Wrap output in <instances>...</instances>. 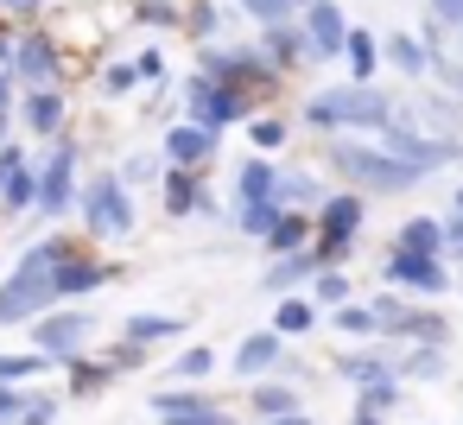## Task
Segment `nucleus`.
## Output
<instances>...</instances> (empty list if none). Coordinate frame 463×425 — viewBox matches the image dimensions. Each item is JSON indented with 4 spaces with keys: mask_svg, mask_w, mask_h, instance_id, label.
<instances>
[{
    "mask_svg": "<svg viewBox=\"0 0 463 425\" xmlns=\"http://www.w3.org/2000/svg\"><path fill=\"white\" fill-rule=\"evenodd\" d=\"M64 254H71V241L64 235H45V241H33L14 260V273L0 279V330L39 324L45 311H58V260Z\"/></svg>",
    "mask_w": 463,
    "mask_h": 425,
    "instance_id": "f257e3e1",
    "label": "nucleus"
},
{
    "mask_svg": "<svg viewBox=\"0 0 463 425\" xmlns=\"http://www.w3.org/2000/svg\"><path fill=\"white\" fill-rule=\"evenodd\" d=\"M387 115H393V102H387L374 83L324 90V96H311V109H305L311 128H387Z\"/></svg>",
    "mask_w": 463,
    "mask_h": 425,
    "instance_id": "f03ea898",
    "label": "nucleus"
},
{
    "mask_svg": "<svg viewBox=\"0 0 463 425\" xmlns=\"http://www.w3.org/2000/svg\"><path fill=\"white\" fill-rule=\"evenodd\" d=\"M330 165H336L349 184H362V191H381V197H387V191H412V184L425 178L419 165H406V159H393V153H374V146H349V140L330 153Z\"/></svg>",
    "mask_w": 463,
    "mask_h": 425,
    "instance_id": "7ed1b4c3",
    "label": "nucleus"
},
{
    "mask_svg": "<svg viewBox=\"0 0 463 425\" xmlns=\"http://www.w3.org/2000/svg\"><path fill=\"white\" fill-rule=\"evenodd\" d=\"M33 172H39L33 210H39L45 222H64V216L77 210V140H52L45 159H33Z\"/></svg>",
    "mask_w": 463,
    "mask_h": 425,
    "instance_id": "20e7f679",
    "label": "nucleus"
},
{
    "mask_svg": "<svg viewBox=\"0 0 463 425\" xmlns=\"http://www.w3.org/2000/svg\"><path fill=\"white\" fill-rule=\"evenodd\" d=\"M77 210H83V229H90L96 241H115V235L134 229V197H128V184H121L115 172H96V178L77 191Z\"/></svg>",
    "mask_w": 463,
    "mask_h": 425,
    "instance_id": "39448f33",
    "label": "nucleus"
},
{
    "mask_svg": "<svg viewBox=\"0 0 463 425\" xmlns=\"http://www.w3.org/2000/svg\"><path fill=\"white\" fill-rule=\"evenodd\" d=\"M90 311H77V305H58V311H45L39 324H26V343H33V355H45V362H77L83 355V343H90Z\"/></svg>",
    "mask_w": 463,
    "mask_h": 425,
    "instance_id": "423d86ee",
    "label": "nucleus"
},
{
    "mask_svg": "<svg viewBox=\"0 0 463 425\" xmlns=\"http://www.w3.org/2000/svg\"><path fill=\"white\" fill-rule=\"evenodd\" d=\"M7 71H14V83H26V90H58V77H64V52H58V39H45V33H20Z\"/></svg>",
    "mask_w": 463,
    "mask_h": 425,
    "instance_id": "0eeeda50",
    "label": "nucleus"
},
{
    "mask_svg": "<svg viewBox=\"0 0 463 425\" xmlns=\"http://www.w3.org/2000/svg\"><path fill=\"white\" fill-rule=\"evenodd\" d=\"M184 109H191V128H203V134H222L229 121H241L248 115V96H235V90H222V83H210L203 71L184 83Z\"/></svg>",
    "mask_w": 463,
    "mask_h": 425,
    "instance_id": "6e6552de",
    "label": "nucleus"
},
{
    "mask_svg": "<svg viewBox=\"0 0 463 425\" xmlns=\"http://www.w3.org/2000/svg\"><path fill=\"white\" fill-rule=\"evenodd\" d=\"M33 197H39L33 153L7 140V146H0V210H7V216H20V210H33Z\"/></svg>",
    "mask_w": 463,
    "mask_h": 425,
    "instance_id": "1a4fd4ad",
    "label": "nucleus"
},
{
    "mask_svg": "<svg viewBox=\"0 0 463 425\" xmlns=\"http://www.w3.org/2000/svg\"><path fill=\"white\" fill-rule=\"evenodd\" d=\"M355 229H362V203H355V197H330V203H324V216H317V248H311V254H317V267H324V260H336V254L355 241Z\"/></svg>",
    "mask_w": 463,
    "mask_h": 425,
    "instance_id": "9d476101",
    "label": "nucleus"
},
{
    "mask_svg": "<svg viewBox=\"0 0 463 425\" xmlns=\"http://www.w3.org/2000/svg\"><path fill=\"white\" fill-rule=\"evenodd\" d=\"M153 412H159L165 425H229V412H222L216 400L191 393V387H165V393H153Z\"/></svg>",
    "mask_w": 463,
    "mask_h": 425,
    "instance_id": "9b49d317",
    "label": "nucleus"
},
{
    "mask_svg": "<svg viewBox=\"0 0 463 425\" xmlns=\"http://www.w3.org/2000/svg\"><path fill=\"white\" fill-rule=\"evenodd\" d=\"M20 128L33 140H64V90H26L20 96Z\"/></svg>",
    "mask_w": 463,
    "mask_h": 425,
    "instance_id": "f8f14e48",
    "label": "nucleus"
},
{
    "mask_svg": "<svg viewBox=\"0 0 463 425\" xmlns=\"http://www.w3.org/2000/svg\"><path fill=\"white\" fill-rule=\"evenodd\" d=\"M109 279H115V267H102L96 254L71 248V254L58 260V305H64V298H90V292H102Z\"/></svg>",
    "mask_w": 463,
    "mask_h": 425,
    "instance_id": "ddd939ff",
    "label": "nucleus"
},
{
    "mask_svg": "<svg viewBox=\"0 0 463 425\" xmlns=\"http://www.w3.org/2000/svg\"><path fill=\"white\" fill-rule=\"evenodd\" d=\"M305 45H311L317 58H336V52L349 45V26H343V7H336V0H311V7H305Z\"/></svg>",
    "mask_w": 463,
    "mask_h": 425,
    "instance_id": "4468645a",
    "label": "nucleus"
},
{
    "mask_svg": "<svg viewBox=\"0 0 463 425\" xmlns=\"http://www.w3.org/2000/svg\"><path fill=\"white\" fill-rule=\"evenodd\" d=\"M444 267H438V254H400L393 248V260H387V286H400V292H444Z\"/></svg>",
    "mask_w": 463,
    "mask_h": 425,
    "instance_id": "2eb2a0df",
    "label": "nucleus"
},
{
    "mask_svg": "<svg viewBox=\"0 0 463 425\" xmlns=\"http://www.w3.org/2000/svg\"><path fill=\"white\" fill-rule=\"evenodd\" d=\"M210 153H216V134H203V128H191V121H178V128L165 134V165H172V172H197Z\"/></svg>",
    "mask_w": 463,
    "mask_h": 425,
    "instance_id": "dca6fc26",
    "label": "nucleus"
},
{
    "mask_svg": "<svg viewBox=\"0 0 463 425\" xmlns=\"http://www.w3.org/2000/svg\"><path fill=\"white\" fill-rule=\"evenodd\" d=\"M172 336H184V317H165V311H140V317L121 324L128 349H153V343H172Z\"/></svg>",
    "mask_w": 463,
    "mask_h": 425,
    "instance_id": "f3484780",
    "label": "nucleus"
},
{
    "mask_svg": "<svg viewBox=\"0 0 463 425\" xmlns=\"http://www.w3.org/2000/svg\"><path fill=\"white\" fill-rule=\"evenodd\" d=\"M273 184H279V172H273L267 159L241 165V178H235V197H241V210H260V203H273Z\"/></svg>",
    "mask_w": 463,
    "mask_h": 425,
    "instance_id": "a211bd4d",
    "label": "nucleus"
},
{
    "mask_svg": "<svg viewBox=\"0 0 463 425\" xmlns=\"http://www.w3.org/2000/svg\"><path fill=\"white\" fill-rule=\"evenodd\" d=\"M305 273H324V267H317V254H305V248H298V254H273V267H267V279H260V286H267V292H292Z\"/></svg>",
    "mask_w": 463,
    "mask_h": 425,
    "instance_id": "6ab92c4d",
    "label": "nucleus"
},
{
    "mask_svg": "<svg viewBox=\"0 0 463 425\" xmlns=\"http://www.w3.org/2000/svg\"><path fill=\"white\" fill-rule=\"evenodd\" d=\"M165 210H172V216H191V210H210V197H203V184H197V172H165Z\"/></svg>",
    "mask_w": 463,
    "mask_h": 425,
    "instance_id": "aec40b11",
    "label": "nucleus"
},
{
    "mask_svg": "<svg viewBox=\"0 0 463 425\" xmlns=\"http://www.w3.org/2000/svg\"><path fill=\"white\" fill-rule=\"evenodd\" d=\"M279 349H286V336L260 330V336H248V343L235 349V368H241V374H267V368L279 362Z\"/></svg>",
    "mask_w": 463,
    "mask_h": 425,
    "instance_id": "412c9836",
    "label": "nucleus"
},
{
    "mask_svg": "<svg viewBox=\"0 0 463 425\" xmlns=\"http://www.w3.org/2000/svg\"><path fill=\"white\" fill-rule=\"evenodd\" d=\"M305 235H311V222H305L298 210H279V216H273V229H267L260 241H267L273 254H298V248H305Z\"/></svg>",
    "mask_w": 463,
    "mask_h": 425,
    "instance_id": "4be33fe9",
    "label": "nucleus"
},
{
    "mask_svg": "<svg viewBox=\"0 0 463 425\" xmlns=\"http://www.w3.org/2000/svg\"><path fill=\"white\" fill-rule=\"evenodd\" d=\"M444 248V229L431 222V216H412L406 229H400V254H438Z\"/></svg>",
    "mask_w": 463,
    "mask_h": 425,
    "instance_id": "5701e85b",
    "label": "nucleus"
},
{
    "mask_svg": "<svg viewBox=\"0 0 463 425\" xmlns=\"http://www.w3.org/2000/svg\"><path fill=\"white\" fill-rule=\"evenodd\" d=\"M311 324H317V311H311L305 298H286V305L273 311V336H305Z\"/></svg>",
    "mask_w": 463,
    "mask_h": 425,
    "instance_id": "b1692460",
    "label": "nucleus"
},
{
    "mask_svg": "<svg viewBox=\"0 0 463 425\" xmlns=\"http://www.w3.org/2000/svg\"><path fill=\"white\" fill-rule=\"evenodd\" d=\"M26 374H45V355H33V349L7 355L0 349V387H26Z\"/></svg>",
    "mask_w": 463,
    "mask_h": 425,
    "instance_id": "393cba45",
    "label": "nucleus"
},
{
    "mask_svg": "<svg viewBox=\"0 0 463 425\" xmlns=\"http://www.w3.org/2000/svg\"><path fill=\"white\" fill-rule=\"evenodd\" d=\"M393 330H400V336H425V343H431V349H438V343H444V336H450V330H444V317H438V311H406V317H400V324H393Z\"/></svg>",
    "mask_w": 463,
    "mask_h": 425,
    "instance_id": "a878e982",
    "label": "nucleus"
},
{
    "mask_svg": "<svg viewBox=\"0 0 463 425\" xmlns=\"http://www.w3.org/2000/svg\"><path fill=\"white\" fill-rule=\"evenodd\" d=\"M109 381H115V368H109V362H83V355L71 362V393H102Z\"/></svg>",
    "mask_w": 463,
    "mask_h": 425,
    "instance_id": "bb28decb",
    "label": "nucleus"
},
{
    "mask_svg": "<svg viewBox=\"0 0 463 425\" xmlns=\"http://www.w3.org/2000/svg\"><path fill=\"white\" fill-rule=\"evenodd\" d=\"M254 406H260L267 419H286V412H298L292 387H279V381H260V387H254Z\"/></svg>",
    "mask_w": 463,
    "mask_h": 425,
    "instance_id": "cd10ccee",
    "label": "nucleus"
},
{
    "mask_svg": "<svg viewBox=\"0 0 463 425\" xmlns=\"http://www.w3.org/2000/svg\"><path fill=\"white\" fill-rule=\"evenodd\" d=\"M241 7H248V20H260V26H292L298 0H241Z\"/></svg>",
    "mask_w": 463,
    "mask_h": 425,
    "instance_id": "c85d7f7f",
    "label": "nucleus"
},
{
    "mask_svg": "<svg viewBox=\"0 0 463 425\" xmlns=\"http://www.w3.org/2000/svg\"><path fill=\"white\" fill-rule=\"evenodd\" d=\"M146 77H140V64L134 58H121V64H109L102 71V96H128V90H140Z\"/></svg>",
    "mask_w": 463,
    "mask_h": 425,
    "instance_id": "c756f323",
    "label": "nucleus"
},
{
    "mask_svg": "<svg viewBox=\"0 0 463 425\" xmlns=\"http://www.w3.org/2000/svg\"><path fill=\"white\" fill-rule=\"evenodd\" d=\"M343 52H349V64H355V83H368V77H374V58H381V52H374V39H368V33H349V45H343Z\"/></svg>",
    "mask_w": 463,
    "mask_h": 425,
    "instance_id": "7c9ffc66",
    "label": "nucleus"
},
{
    "mask_svg": "<svg viewBox=\"0 0 463 425\" xmlns=\"http://www.w3.org/2000/svg\"><path fill=\"white\" fill-rule=\"evenodd\" d=\"M210 368H216V355H210V349H184V355L172 362V374H178V381H191V387H197Z\"/></svg>",
    "mask_w": 463,
    "mask_h": 425,
    "instance_id": "2f4dec72",
    "label": "nucleus"
},
{
    "mask_svg": "<svg viewBox=\"0 0 463 425\" xmlns=\"http://www.w3.org/2000/svg\"><path fill=\"white\" fill-rule=\"evenodd\" d=\"M267 52H273V58H286V64H292V58H298V52H311V45H305V39H298V33H292V26H267Z\"/></svg>",
    "mask_w": 463,
    "mask_h": 425,
    "instance_id": "473e14b6",
    "label": "nucleus"
},
{
    "mask_svg": "<svg viewBox=\"0 0 463 425\" xmlns=\"http://www.w3.org/2000/svg\"><path fill=\"white\" fill-rule=\"evenodd\" d=\"M33 406V387H0V425H20Z\"/></svg>",
    "mask_w": 463,
    "mask_h": 425,
    "instance_id": "72a5a7b5",
    "label": "nucleus"
},
{
    "mask_svg": "<svg viewBox=\"0 0 463 425\" xmlns=\"http://www.w3.org/2000/svg\"><path fill=\"white\" fill-rule=\"evenodd\" d=\"M52 419H58V393H39V387H33V406H26L20 425H52Z\"/></svg>",
    "mask_w": 463,
    "mask_h": 425,
    "instance_id": "f704fd0d",
    "label": "nucleus"
},
{
    "mask_svg": "<svg viewBox=\"0 0 463 425\" xmlns=\"http://www.w3.org/2000/svg\"><path fill=\"white\" fill-rule=\"evenodd\" d=\"M184 26H191V39H216V7H210V0H197Z\"/></svg>",
    "mask_w": 463,
    "mask_h": 425,
    "instance_id": "c9c22d12",
    "label": "nucleus"
},
{
    "mask_svg": "<svg viewBox=\"0 0 463 425\" xmlns=\"http://www.w3.org/2000/svg\"><path fill=\"white\" fill-rule=\"evenodd\" d=\"M387 58H393L400 71H425V52H419L412 39H393V45H387Z\"/></svg>",
    "mask_w": 463,
    "mask_h": 425,
    "instance_id": "e433bc0d",
    "label": "nucleus"
},
{
    "mask_svg": "<svg viewBox=\"0 0 463 425\" xmlns=\"http://www.w3.org/2000/svg\"><path fill=\"white\" fill-rule=\"evenodd\" d=\"M115 178H121V184H146V178H159V159H128Z\"/></svg>",
    "mask_w": 463,
    "mask_h": 425,
    "instance_id": "4c0bfd02",
    "label": "nucleus"
},
{
    "mask_svg": "<svg viewBox=\"0 0 463 425\" xmlns=\"http://www.w3.org/2000/svg\"><path fill=\"white\" fill-rule=\"evenodd\" d=\"M317 298H324V305H343V298H349V279H343V273H317Z\"/></svg>",
    "mask_w": 463,
    "mask_h": 425,
    "instance_id": "58836bf2",
    "label": "nucleus"
},
{
    "mask_svg": "<svg viewBox=\"0 0 463 425\" xmlns=\"http://www.w3.org/2000/svg\"><path fill=\"white\" fill-rule=\"evenodd\" d=\"M336 324H343L349 336H368V330H374V317H368L362 305H343V311H336Z\"/></svg>",
    "mask_w": 463,
    "mask_h": 425,
    "instance_id": "ea45409f",
    "label": "nucleus"
},
{
    "mask_svg": "<svg viewBox=\"0 0 463 425\" xmlns=\"http://www.w3.org/2000/svg\"><path fill=\"white\" fill-rule=\"evenodd\" d=\"M431 20H438V26H457V33H463V0H431Z\"/></svg>",
    "mask_w": 463,
    "mask_h": 425,
    "instance_id": "a19ab883",
    "label": "nucleus"
},
{
    "mask_svg": "<svg viewBox=\"0 0 463 425\" xmlns=\"http://www.w3.org/2000/svg\"><path fill=\"white\" fill-rule=\"evenodd\" d=\"M286 140V121H254V146H279Z\"/></svg>",
    "mask_w": 463,
    "mask_h": 425,
    "instance_id": "79ce46f5",
    "label": "nucleus"
},
{
    "mask_svg": "<svg viewBox=\"0 0 463 425\" xmlns=\"http://www.w3.org/2000/svg\"><path fill=\"white\" fill-rule=\"evenodd\" d=\"M134 64H140V77H146V83H159V77H165V58H159V52H140Z\"/></svg>",
    "mask_w": 463,
    "mask_h": 425,
    "instance_id": "37998d69",
    "label": "nucleus"
},
{
    "mask_svg": "<svg viewBox=\"0 0 463 425\" xmlns=\"http://www.w3.org/2000/svg\"><path fill=\"white\" fill-rule=\"evenodd\" d=\"M406 374H425V381H431V374H438V349H419V355L406 362Z\"/></svg>",
    "mask_w": 463,
    "mask_h": 425,
    "instance_id": "c03bdc74",
    "label": "nucleus"
},
{
    "mask_svg": "<svg viewBox=\"0 0 463 425\" xmlns=\"http://www.w3.org/2000/svg\"><path fill=\"white\" fill-rule=\"evenodd\" d=\"M14 109V71H0V115Z\"/></svg>",
    "mask_w": 463,
    "mask_h": 425,
    "instance_id": "a18cd8bd",
    "label": "nucleus"
},
{
    "mask_svg": "<svg viewBox=\"0 0 463 425\" xmlns=\"http://www.w3.org/2000/svg\"><path fill=\"white\" fill-rule=\"evenodd\" d=\"M444 241H450V254H463V222H450V229H444Z\"/></svg>",
    "mask_w": 463,
    "mask_h": 425,
    "instance_id": "49530a36",
    "label": "nucleus"
},
{
    "mask_svg": "<svg viewBox=\"0 0 463 425\" xmlns=\"http://www.w3.org/2000/svg\"><path fill=\"white\" fill-rule=\"evenodd\" d=\"M7 58H14V33L0 26V71H7Z\"/></svg>",
    "mask_w": 463,
    "mask_h": 425,
    "instance_id": "de8ad7c7",
    "label": "nucleus"
},
{
    "mask_svg": "<svg viewBox=\"0 0 463 425\" xmlns=\"http://www.w3.org/2000/svg\"><path fill=\"white\" fill-rule=\"evenodd\" d=\"M45 0H7V14H39Z\"/></svg>",
    "mask_w": 463,
    "mask_h": 425,
    "instance_id": "09e8293b",
    "label": "nucleus"
},
{
    "mask_svg": "<svg viewBox=\"0 0 463 425\" xmlns=\"http://www.w3.org/2000/svg\"><path fill=\"white\" fill-rule=\"evenodd\" d=\"M267 425H311L305 412H286V419H267Z\"/></svg>",
    "mask_w": 463,
    "mask_h": 425,
    "instance_id": "8fccbe9b",
    "label": "nucleus"
},
{
    "mask_svg": "<svg viewBox=\"0 0 463 425\" xmlns=\"http://www.w3.org/2000/svg\"><path fill=\"white\" fill-rule=\"evenodd\" d=\"M7 134H14V115H0V146H7Z\"/></svg>",
    "mask_w": 463,
    "mask_h": 425,
    "instance_id": "3c124183",
    "label": "nucleus"
},
{
    "mask_svg": "<svg viewBox=\"0 0 463 425\" xmlns=\"http://www.w3.org/2000/svg\"><path fill=\"white\" fill-rule=\"evenodd\" d=\"M355 425H381V419H374V412H362V419H355Z\"/></svg>",
    "mask_w": 463,
    "mask_h": 425,
    "instance_id": "603ef678",
    "label": "nucleus"
},
{
    "mask_svg": "<svg viewBox=\"0 0 463 425\" xmlns=\"http://www.w3.org/2000/svg\"><path fill=\"white\" fill-rule=\"evenodd\" d=\"M457 210H463V191H457Z\"/></svg>",
    "mask_w": 463,
    "mask_h": 425,
    "instance_id": "864d4df0",
    "label": "nucleus"
},
{
    "mask_svg": "<svg viewBox=\"0 0 463 425\" xmlns=\"http://www.w3.org/2000/svg\"><path fill=\"white\" fill-rule=\"evenodd\" d=\"M0 14H7V0H0Z\"/></svg>",
    "mask_w": 463,
    "mask_h": 425,
    "instance_id": "5fc2aeb1",
    "label": "nucleus"
}]
</instances>
